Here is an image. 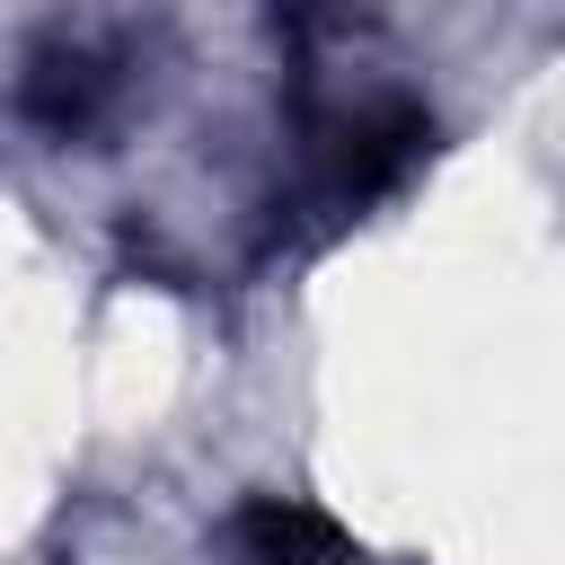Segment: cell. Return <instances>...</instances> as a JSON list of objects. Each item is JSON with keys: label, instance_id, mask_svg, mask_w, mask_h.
<instances>
[{"label": "cell", "instance_id": "7a4b0ae2", "mask_svg": "<svg viewBox=\"0 0 565 565\" xmlns=\"http://www.w3.org/2000/svg\"><path fill=\"white\" fill-rule=\"evenodd\" d=\"M18 115L35 124V132H88L97 115H106V62L97 53H71V44H53V53H35V71L18 79Z\"/></svg>", "mask_w": 565, "mask_h": 565}, {"label": "cell", "instance_id": "6da1fadb", "mask_svg": "<svg viewBox=\"0 0 565 565\" xmlns=\"http://www.w3.org/2000/svg\"><path fill=\"white\" fill-rule=\"evenodd\" d=\"M424 141H433V115L406 106V97H380V106H362V115L335 124V141H327V177H335L344 203H371V194H388V185L424 159Z\"/></svg>", "mask_w": 565, "mask_h": 565}, {"label": "cell", "instance_id": "3957f363", "mask_svg": "<svg viewBox=\"0 0 565 565\" xmlns=\"http://www.w3.org/2000/svg\"><path fill=\"white\" fill-rule=\"evenodd\" d=\"M238 539H247L256 565H353V547L335 539V521H318L300 503H247Z\"/></svg>", "mask_w": 565, "mask_h": 565}, {"label": "cell", "instance_id": "277c9868", "mask_svg": "<svg viewBox=\"0 0 565 565\" xmlns=\"http://www.w3.org/2000/svg\"><path fill=\"white\" fill-rule=\"evenodd\" d=\"M282 9H309V0H282Z\"/></svg>", "mask_w": 565, "mask_h": 565}]
</instances>
